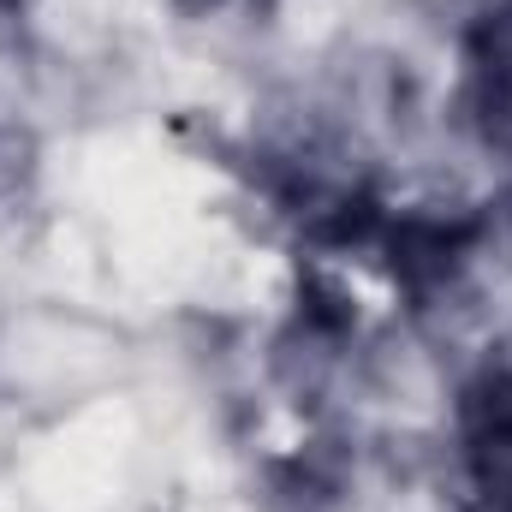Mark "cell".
<instances>
[{
	"mask_svg": "<svg viewBox=\"0 0 512 512\" xmlns=\"http://www.w3.org/2000/svg\"><path fill=\"white\" fill-rule=\"evenodd\" d=\"M459 245H465V233H459V227L411 221V227H399V233H393V268H399L411 286H429L435 274H447V262H453Z\"/></svg>",
	"mask_w": 512,
	"mask_h": 512,
	"instance_id": "6da1fadb",
	"label": "cell"
}]
</instances>
